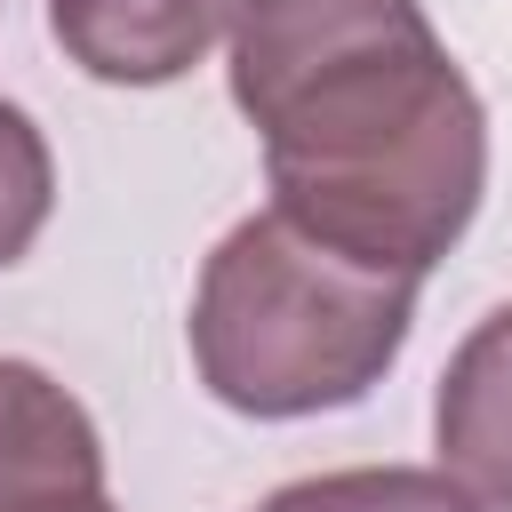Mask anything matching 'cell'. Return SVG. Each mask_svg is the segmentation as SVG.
I'll return each instance as SVG.
<instances>
[{
  "mask_svg": "<svg viewBox=\"0 0 512 512\" xmlns=\"http://www.w3.org/2000/svg\"><path fill=\"white\" fill-rule=\"evenodd\" d=\"M232 104L272 208L360 264L424 280L480 216L488 112L424 0H240Z\"/></svg>",
  "mask_w": 512,
  "mask_h": 512,
  "instance_id": "6da1fadb",
  "label": "cell"
},
{
  "mask_svg": "<svg viewBox=\"0 0 512 512\" xmlns=\"http://www.w3.org/2000/svg\"><path fill=\"white\" fill-rule=\"evenodd\" d=\"M416 320V280L360 264L280 208L240 216L192 288V368L256 424L352 408L384 384Z\"/></svg>",
  "mask_w": 512,
  "mask_h": 512,
  "instance_id": "7a4b0ae2",
  "label": "cell"
},
{
  "mask_svg": "<svg viewBox=\"0 0 512 512\" xmlns=\"http://www.w3.org/2000/svg\"><path fill=\"white\" fill-rule=\"evenodd\" d=\"M240 0H48L56 48L104 88H168L224 32Z\"/></svg>",
  "mask_w": 512,
  "mask_h": 512,
  "instance_id": "3957f363",
  "label": "cell"
},
{
  "mask_svg": "<svg viewBox=\"0 0 512 512\" xmlns=\"http://www.w3.org/2000/svg\"><path fill=\"white\" fill-rule=\"evenodd\" d=\"M432 440H440V472L472 504L512 512V304H496L448 352L432 392Z\"/></svg>",
  "mask_w": 512,
  "mask_h": 512,
  "instance_id": "277c9868",
  "label": "cell"
},
{
  "mask_svg": "<svg viewBox=\"0 0 512 512\" xmlns=\"http://www.w3.org/2000/svg\"><path fill=\"white\" fill-rule=\"evenodd\" d=\"M104 496V440L96 416L32 360L0 352V512Z\"/></svg>",
  "mask_w": 512,
  "mask_h": 512,
  "instance_id": "5b68a950",
  "label": "cell"
},
{
  "mask_svg": "<svg viewBox=\"0 0 512 512\" xmlns=\"http://www.w3.org/2000/svg\"><path fill=\"white\" fill-rule=\"evenodd\" d=\"M256 512H488V504H472L448 472H424V464H352V472L288 480Z\"/></svg>",
  "mask_w": 512,
  "mask_h": 512,
  "instance_id": "8992f818",
  "label": "cell"
},
{
  "mask_svg": "<svg viewBox=\"0 0 512 512\" xmlns=\"http://www.w3.org/2000/svg\"><path fill=\"white\" fill-rule=\"evenodd\" d=\"M56 208V160H48V136L24 104L0 96V272L40 240Z\"/></svg>",
  "mask_w": 512,
  "mask_h": 512,
  "instance_id": "52a82bcc",
  "label": "cell"
},
{
  "mask_svg": "<svg viewBox=\"0 0 512 512\" xmlns=\"http://www.w3.org/2000/svg\"><path fill=\"white\" fill-rule=\"evenodd\" d=\"M24 512H120L112 496H56V504H24Z\"/></svg>",
  "mask_w": 512,
  "mask_h": 512,
  "instance_id": "ba28073f",
  "label": "cell"
}]
</instances>
